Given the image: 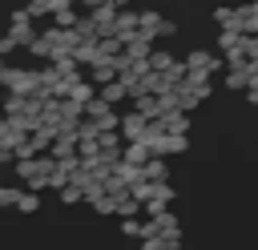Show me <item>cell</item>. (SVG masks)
I'll use <instances>...</instances> for the list:
<instances>
[{"instance_id":"obj_22","label":"cell","mask_w":258,"mask_h":250,"mask_svg":"<svg viewBox=\"0 0 258 250\" xmlns=\"http://www.w3.org/2000/svg\"><path fill=\"white\" fill-rule=\"evenodd\" d=\"M109 4H117V8H125V4H129V0H109Z\"/></svg>"},{"instance_id":"obj_4","label":"cell","mask_w":258,"mask_h":250,"mask_svg":"<svg viewBox=\"0 0 258 250\" xmlns=\"http://www.w3.org/2000/svg\"><path fill=\"white\" fill-rule=\"evenodd\" d=\"M137 32H141V12H133V8H129V12H121V16H117V36L129 44Z\"/></svg>"},{"instance_id":"obj_3","label":"cell","mask_w":258,"mask_h":250,"mask_svg":"<svg viewBox=\"0 0 258 250\" xmlns=\"http://www.w3.org/2000/svg\"><path fill=\"white\" fill-rule=\"evenodd\" d=\"M153 52H157V48H153V36H149V32H137V36L125 44V56H129V60H149Z\"/></svg>"},{"instance_id":"obj_5","label":"cell","mask_w":258,"mask_h":250,"mask_svg":"<svg viewBox=\"0 0 258 250\" xmlns=\"http://www.w3.org/2000/svg\"><path fill=\"white\" fill-rule=\"evenodd\" d=\"M121 161H129V165H141V169H145V165L153 161V149H149L145 141H129V145H125V157H121Z\"/></svg>"},{"instance_id":"obj_23","label":"cell","mask_w":258,"mask_h":250,"mask_svg":"<svg viewBox=\"0 0 258 250\" xmlns=\"http://www.w3.org/2000/svg\"><path fill=\"white\" fill-rule=\"evenodd\" d=\"M40 4H48V8H52V0H40Z\"/></svg>"},{"instance_id":"obj_24","label":"cell","mask_w":258,"mask_h":250,"mask_svg":"<svg viewBox=\"0 0 258 250\" xmlns=\"http://www.w3.org/2000/svg\"><path fill=\"white\" fill-rule=\"evenodd\" d=\"M0 101H4V97H0Z\"/></svg>"},{"instance_id":"obj_8","label":"cell","mask_w":258,"mask_h":250,"mask_svg":"<svg viewBox=\"0 0 258 250\" xmlns=\"http://www.w3.org/2000/svg\"><path fill=\"white\" fill-rule=\"evenodd\" d=\"M161 24H165V16H161V12H153V8H145V12H141V32H149L153 40H157V28H161Z\"/></svg>"},{"instance_id":"obj_16","label":"cell","mask_w":258,"mask_h":250,"mask_svg":"<svg viewBox=\"0 0 258 250\" xmlns=\"http://www.w3.org/2000/svg\"><path fill=\"white\" fill-rule=\"evenodd\" d=\"M16 210H20V214H36V210H40V198H36L32 190H24V198L16 202Z\"/></svg>"},{"instance_id":"obj_7","label":"cell","mask_w":258,"mask_h":250,"mask_svg":"<svg viewBox=\"0 0 258 250\" xmlns=\"http://www.w3.org/2000/svg\"><path fill=\"white\" fill-rule=\"evenodd\" d=\"M133 109H137L141 117H149V121H161V101H157V97H137Z\"/></svg>"},{"instance_id":"obj_15","label":"cell","mask_w":258,"mask_h":250,"mask_svg":"<svg viewBox=\"0 0 258 250\" xmlns=\"http://www.w3.org/2000/svg\"><path fill=\"white\" fill-rule=\"evenodd\" d=\"M52 20H56V28H77V24H81V16H77L73 8H56Z\"/></svg>"},{"instance_id":"obj_10","label":"cell","mask_w":258,"mask_h":250,"mask_svg":"<svg viewBox=\"0 0 258 250\" xmlns=\"http://www.w3.org/2000/svg\"><path fill=\"white\" fill-rule=\"evenodd\" d=\"M125 97H129V85H125V81H113V85L101 89V101H109V105H117V101H125Z\"/></svg>"},{"instance_id":"obj_20","label":"cell","mask_w":258,"mask_h":250,"mask_svg":"<svg viewBox=\"0 0 258 250\" xmlns=\"http://www.w3.org/2000/svg\"><path fill=\"white\" fill-rule=\"evenodd\" d=\"M141 250H169V246H165V238H145Z\"/></svg>"},{"instance_id":"obj_9","label":"cell","mask_w":258,"mask_h":250,"mask_svg":"<svg viewBox=\"0 0 258 250\" xmlns=\"http://www.w3.org/2000/svg\"><path fill=\"white\" fill-rule=\"evenodd\" d=\"M173 65H177V56H173V52H165V48H157V52L149 56V69H153V73H169Z\"/></svg>"},{"instance_id":"obj_1","label":"cell","mask_w":258,"mask_h":250,"mask_svg":"<svg viewBox=\"0 0 258 250\" xmlns=\"http://www.w3.org/2000/svg\"><path fill=\"white\" fill-rule=\"evenodd\" d=\"M185 69H189V73H206V77H214V73L222 69V60H218L214 52H206V48H194V52L185 56Z\"/></svg>"},{"instance_id":"obj_17","label":"cell","mask_w":258,"mask_h":250,"mask_svg":"<svg viewBox=\"0 0 258 250\" xmlns=\"http://www.w3.org/2000/svg\"><path fill=\"white\" fill-rule=\"evenodd\" d=\"M24 198V190H16V185H0V206H16Z\"/></svg>"},{"instance_id":"obj_19","label":"cell","mask_w":258,"mask_h":250,"mask_svg":"<svg viewBox=\"0 0 258 250\" xmlns=\"http://www.w3.org/2000/svg\"><path fill=\"white\" fill-rule=\"evenodd\" d=\"M16 48H20V44L12 40V32H4V36H0V56H12Z\"/></svg>"},{"instance_id":"obj_13","label":"cell","mask_w":258,"mask_h":250,"mask_svg":"<svg viewBox=\"0 0 258 250\" xmlns=\"http://www.w3.org/2000/svg\"><path fill=\"white\" fill-rule=\"evenodd\" d=\"M242 24H246V36H258V0L242 4Z\"/></svg>"},{"instance_id":"obj_12","label":"cell","mask_w":258,"mask_h":250,"mask_svg":"<svg viewBox=\"0 0 258 250\" xmlns=\"http://www.w3.org/2000/svg\"><path fill=\"white\" fill-rule=\"evenodd\" d=\"M165 177H169V165H165L161 157H153V161L145 165V181H157V185H165Z\"/></svg>"},{"instance_id":"obj_11","label":"cell","mask_w":258,"mask_h":250,"mask_svg":"<svg viewBox=\"0 0 258 250\" xmlns=\"http://www.w3.org/2000/svg\"><path fill=\"white\" fill-rule=\"evenodd\" d=\"M185 149H189V141H185V137H177V133H165V141H161L157 157H165V153H185Z\"/></svg>"},{"instance_id":"obj_6","label":"cell","mask_w":258,"mask_h":250,"mask_svg":"<svg viewBox=\"0 0 258 250\" xmlns=\"http://www.w3.org/2000/svg\"><path fill=\"white\" fill-rule=\"evenodd\" d=\"M161 125H165V133H177V137H185L189 133V113H169V117H161Z\"/></svg>"},{"instance_id":"obj_14","label":"cell","mask_w":258,"mask_h":250,"mask_svg":"<svg viewBox=\"0 0 258 250\" xmlns=\"http://www.w3.org/2000/svg\"><path fill=\"white\" fill-rule=\"evenodd\" d=\"M226 89H250V65L246 69H230L226 73Z\"/></svg>"},{"instance_id":"obj_18","label":"cell","mask_w":258,"mask_h":250,"mask_svg":"<svg viewBox=\"0 0 258 250\" xmlns=\"http://www.w3.org/2000/svg\"><path fill=\"white\" fill-rule=\"evenodd\" d=\"M81 198H85V190H77V185H64V190H60V202H64V206H77Z\"/></svg>"},{"instance_id":"obj_21","label":"cell","mask_w":258,"mask_h":250,"mask_svg":"<svg viewBox=\"0 0 258 250\" xmlns=\"http://www.w3.org/2000/svg\"><path fill=\"white\" fill-rule=\"evenodd\" d=\"M173 32H177V24H173V20H165V24L157 28V40H161V36H173Z\"/></svg>"},{"instance_id":"obj_2","label":"cell","mask_w":258,"mask_h":250,"mask_svg":"<svg viewBox=\"0 0 258 250\" xmlns=\"http://www.w3.org/2000/svg\"><path fill=\"white\" fill-rule=\"evenodd\" d=\"M145 129H149V117H141L137 109L121 113V137H125V141H141V137H145Z\"/></svg>"}]
</instances>
